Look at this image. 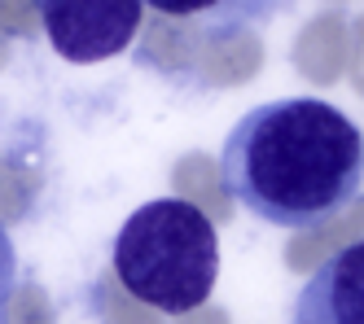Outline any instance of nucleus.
<instances>
[{
	"mask_svg": "<svg viewBox=\"0 0 364 324\" xmlns=\"http://www.w3.org/2000/svg\"><path fill=\"white\" fill-rule=\"evenodd\" d=\"M224 188L272 228L338 220L364 188V131L316 97L268 101L228 131L220 153Z\"/></svg>",
	"mask_w": 364,
	"mask_h": 324,
	"instance_id": "1",
	"label": "nucleus"
},
{
	"mask_svg": "<svg viewBox=\"0 0 364 324\" xmlns=\"http://www.w3.org/2000/svg\"><path fill=\"white\" fill-rule=\"evenodd\" d=\"M114 276L136 303L167 315L198 311L220 276L215 224L185 198L145 202L114 237Z\"/></svg>",
	"mask_w": 364,
	"mask_h": 324,
	"instance_id": "2",
	"label": "nucleus"
},
{
	"mask_svg": "<svg viewBox=\"0 0 364 324\" xmlns=\"http://www.w3.org/2000/svg\"><path fill=\"white\" fill-rule=\"evenodd\" d=\"M44 36L66 62H106L136 40L145 5L141 0H36Z\"/></svg>",
	"mask_w": 364,
	"mask_h": 324,
	"instance_id": "3",
	"label": "nucleus"
},
{
	"mask_svg": "<svg viewBox=\"0 0 364 324\" xmlns=\"http://www.w3.org/2000/svg\"><path fill=\"white\" fill-rule=\"evenodd\" d=\"M290 324H364V237L307 276Z\"/></svg>",
	"mask_w": 364,
	"mask_h": 324,
	"instance_id": "4",
	"label": "nucleus"
},
{
	"mask_svg": "<svg viewBox=\"0 0 364 324\" xmlns=\"http://www.w3.org/2000/svg\"><path fill=\"white\" fill-rule=\"evenodd\" d=\"M141 5H149L154 14H167V18H193L211 36L228 40V36L250 31L259 22H272L294 0H141Z\"/></svg>",
	"mask_w": 364,
	"mask_h": 324,
	"instance_id": "5",
	"label": "nucleus"
},
{
	"mask_svg": "<svg viewBox=\"0 0 364 324\" xmlns=\"http://www.w3.org/2000/svg\"><path fill=\"white\" fill-rule=\"evenodd\" d=\"M18 281H22V267H18V250H14V237H9V224L0 220V307H5L14 293H18Z\"/></svg>",
	"mask_w": 364,
	"mask_h": 324,
	"instance_id": "6",
	"label": "nucleus"
},
{
	"mask_svg": "<svg viewBox=\"0 0 364 324\" xmlns=\"http://www.w3.org/2000/svg\"><path fill=\"white\" fill-rule=\"evenodd\" d=\"M0 324H5V315H0Z\"/></svg>",
	"mask_w": 364,
	"mask_h": 324,
	"instance_id": "7",
	"label": "nucleus"
}]
</instances>
